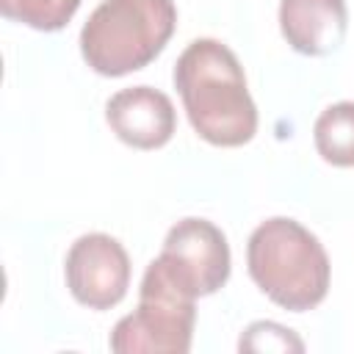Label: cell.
<instances>
[{
    "instance_id": "obj_1",
    "label": "cell",
    "mask_w": 354,
    "mask_h": 354,
    "mask_svg": "<svg viewBox=\"0 0 354 354\" xmlns=\"http://www.w3.org/2000/svg\"><path fill=\"white\" fill-rule=\"evenodd\" d=\"M174 86L191 127L213 147H243L257 133V108L238 55L218 39H194L174 64Z\"/></svg>"
},
{
    "instance_id": "obj_2",
    "label": "cell",
    "mask_w": 354,
    "mask_h": 354,
    "mask_svg": "<svg viewBox=\"0 0 354 354\" xmlns=\"http://www.w3.org/2000/svg\"><path fill=\"white\" fill-rule=\"evenodd\" d=\"M246 268L254 285L290 313L318 307L326 299L332 274L321 241L288 216H274L254 227L246 243Z\"/></svg>"
},
{
    "instance_id": "obj_3",
    "label": "cell",
    "mask_w": 354,
    "mask_h": 354,
    "mask_svg": "<svg viewBox=\"0 0 354 354\" xmlns=\"http://www.w3.org/2000/svg\"><path fill=\"white\" fill-rule=\"evenodd\" d=\"M177 25L174 0H102L80 30L83 61L105 77L152 64Z\"/></svg>"
},
{
    "instance_id": "obj_4",
    "label": "cell",
    "mask_w": 354,
    "mask_h": 354,
    "mask_svg": "<svg viewBox=\"0 0 354 354\" xmlns=\"http://www.w3.org/2000/svg\"><path fill=\"white\" fill-rule=\"evenodd\" d=\"M194 324L196 296L155 257L141 277L138 307L119 318L108 343L116 354H185L194 340Z\"/></svg>"
},
{
    "instance_id": "obj_5",
    "label": "cell",
    "mask_w": 354,
    "mask_h": 354,
    "mask_svg": "<svg viewBox=\"0 0 354 354\" xmlns=\"http://www.w3.org/2000/svg\"><path fill=\"white\" fill-rule=\"evenodd\" d=\"M169 274L188 288L196 299L210 296L230 279V243L227 235L207 218H183L177 221L163 241L158 254Z\"/></svg>"
},
{
    "instance_id": "obj_6",
    "label": "cell",
    "mask_w": 354,
    "mask_h": 354,
    "mask_svg": "<svg viewBox=\"0 0 354 354\" xmlns=\"http://www.w3.org/2000/svg\"><path fill=\"white\" fill-rule=\"evenodd\" d=\"M64 274L77 304L88 310H111L130 288V257L113 235L88 232L69 246Z\"/></svg>"
},
{
    "instance_id": "obj_7",
    "label": "cell",
    "mask_w": 354,
    "mask_h": 354,
    "mask_svg": "<svg viewBox=\"0 0 354 354\" xmlns=\"http://www.w3.org/2000/svg\"><path fill=\"white\" fill-rule=\"evenodd\" d=\"M105 119L119 141L133 149H158L177 130L171 100L152 86H130L105 102Z\"/></svg>"
},
{
    "instance_id": "obj_8",
    "label": "cell",
    "mask_w": 354,
    "mask_h": 354,
    "mask_svg": "<svg viewBox=\"0 0 354 354\" xmlns=\"http://www.w3.org/2000/svg\"><path fill=\"white\" fill-rule=\"evenodd\" d=\"M348 28L346 0H282L279 30L301 55H329Z\"/></svg>"
},
{
    "instance_id": "obj_9",
    "label": "cell",
    "mask_w": 354,
    "mask_h": 354,
    "mask_svg": "<svg viewBox=\"0 0 354 354\" xmlns=\"http://www.w3.org/2000/svg\"><path fill=\"white\" fill-rule=\"evenodd\" d=\"M318 155L340 169L354 166V102L343 100L321 111L313 127Z\"/></svg>"
},
{
    "instance_id": "obj_10",
    "label": "cell",
    "mask_w": 354,
    "mask_h": 354,
    "mask_svg": "<svg viewBox=\"0 0 354 354\" xmlns=\"http://www.w3.org/2000/svg\"><path fill=\"white\" fill-rule=\"evenodd\" d=\"M80 8V0H0V11L6 19L22 22L33 30H61L75 11Z\"/></svg>"
},
{
    "instance_id": "obj_11",
    "label": "cell",
    "mask_w": 354,
    "mask_h": 354,
    "mask_svg": "<svg viewBox=\"0 0 354 354\" xmlns=\"http://www.w3.org/2000/svg\"><path fill=\"white\" fill-rule=\"evenodd\" d=\"M241 351H304L301 337L293 329L274 321H254L238 340Z\"/></svg>"
}]
</instances>
